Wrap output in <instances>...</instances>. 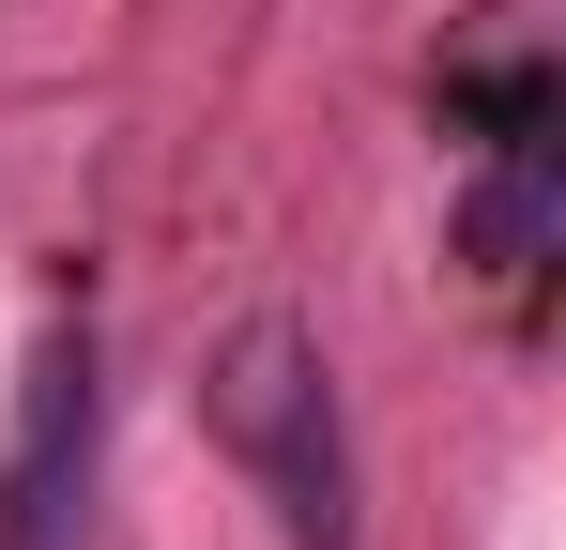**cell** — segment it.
Segmentation results:
<instances>
[{"label":"cell","instance_id":"1","mask_svg":"<svg viewBox=\"0 0 566 550\" xmlns=\"http://www.w3.org/2000/svg\"><path fill=\"white\" fill-rule=\"evenodd\" d=\"M214 429L276 489L291 550H353V429H337V367H322L306 321H245L214 352Z\"/></svg>","mask_w":566,"mask_h":550},{"label":"cell","instance_id":"2","mask_svg":"<svg viewBox=\"0 0 566 550\" xmlns=\"http://www.w3.org/2000/svg\"><path fill=\"white\" fill-rule=\"evenodd\" d=\"M93 444H107L93 321H46L31 367H15V429H0V550H77V520H93Z\"/></svg>","mask_w":566,"mask_h":550},{"label":"cell","instance_id":"3","mask_svg":"<svg viewBox=\"0 0 566 550\" xmlns=\"http://www.w3.org/2000/svg\"><path fill=\"white\" fill-rule=\"evenodd\" d=\"M460 245H474V275H490V290H536V261H552V138H490Z\"/></svg>","mask_w":566,"mask_h":550}]
</instances>
